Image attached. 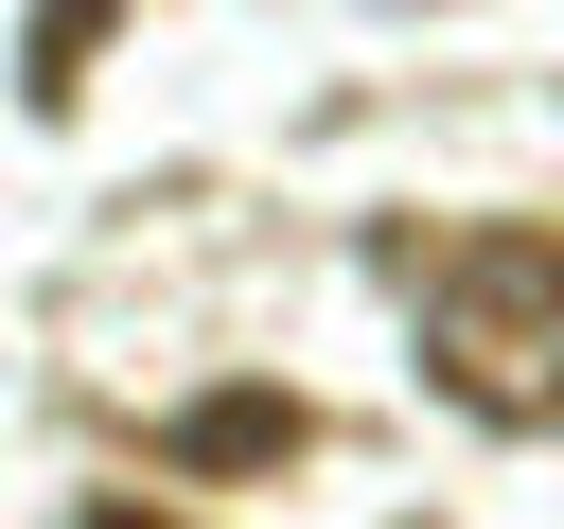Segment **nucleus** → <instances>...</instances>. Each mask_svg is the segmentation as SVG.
Returning <instances> with one entry per match:
<instances>
[{"label": "nucleus", "instance_id": "7ed1b4c3", "mask_svg": "<svg viewBox=\"0 0 564 529\" xmlns=\"http://www.w3.org/2000/svg\"><path fill=\"white\" fill-rule=\"evenodd\" d=\"M106 18H123V0H35V35H18V106H35V123H70V106H88Z\"/></svg>", "mask_w": 564, "mask_h": 529}, {"label": "nucleus", "instance_id": "f257e3e1", "mask_svg": "<svg viewBox=\"0 0 564 529\" xmlns=\"http://www.w3.org/2000/svg\"><path fill=\"white\" fill-rule=\"evenodd\" d=\"M423 370L476 423H564V229H441L405 247Z\"/></svg>", "mask_w": 564, "mask_h": 529}, {"label": "nucleus", "instance_id": "f03ea898", "mask_svg": "<svg viewBox=\"0 0 564 529\" xmlns=\"http://www.w3.org/2000/svg\"><path fill=\"white\" fill-rule=\"evenodd\" d=\"M300 441H317L300 388H212V406H176V458H194V476H264V458H300Z\"/></svg>", "mask_w": 564, "mask_h": 529}, {"label": "nucleus", "instance_id": "20e7f679", "mask_svg": "<svg viewBox=\"0 0 564 529\" xmlns=\"http://www.w3.org/2000/svg\"><path fill=\"white\" fill-rule=\"evenodd\" d=\"M88 529H176V511H141V494H88Z\"/></svg>", "mask_w": 564, "mask_h": 529}]
</instances>
